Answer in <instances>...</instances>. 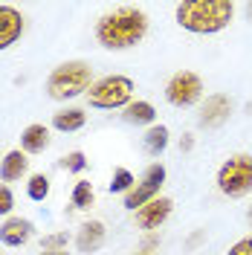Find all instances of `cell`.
Returning a JSON list of instances; mask_svg holds the SVG:
<instances>
[{"instance_id":"cell-1","label":"cell","mask_w":252,"mask_h":255,"mask_svg":"<svg viewBox=\"0 0 252 255\" xmlns=\"http://www.w3.org/2000/svg\"><path fill=\"white\" fill-rule=\"evenodd\" d=\"M148 32V15L133 6H122L111 15L99 17L96 41L105 49H130L136 47Z\"/></svg>"},{"instance_id":"cell-2","label":"cell","mask_w":252,"mask_h":255,"mask_svg":"<svg viewBox=\"0 0 252 255\" xmlns=\"http://www.w3.org/2000/svg\"><path fill=\"white\" fill-rule=\"evenodd\" d=\"M235 3L232 0H186L177 6V23L194 35H212L232 23Z\"/></svg>"},{"instance_id":"cell-3","label":"cell","mask_w":252,"mask_h":255,"mask_svg":"<svg viewBox=\"0 0 252 255\" xmlns=\"http://www.w3.org/2000/svg\"><path fill=\"white\" fill-rule=\"evenodd\" d=\"M93 87V70L84 61H64L61 67H55L47 79V93L55 102H67L76 99L84 90Z\"/></svg>"},{"instance_id":"cell-4","label":"cell","mask_w":252,"mask_h":255,"mask_svg":"<svg viewBox=\"0 0 252 255\" xmlns=\"http://www.w3.org/2000/svg\"><path fill=\"white\" fill-rule=\"evenodd\" d=\"M130 96H133V79H127V76H105L87 90V102L93 108H102V111H116V108H127L130 105Z\"/></svg>"},{"instance_id":"cell-5","label":"cell","mask_w":252,"mask_h":255,"mask_svg":"<svg viewBox=\"0 0 252 255\" xmlns=\"http://www.w3.org/2000/svg\"><path fill=\"white\" fill-rule=\"evenodd\" d=\"M218 189L226 197H244L252 191V157L235 154L218 168Z\"/></svg>"},{"instance_id":"cell-6","label":"cell","mask_w":252,"mask_h":255,"mask_svg":"<svg viewBox=\"0 0 252 255\" xmlns=\"http://www.w3.org/2000/svg\"><path fill=\"white\" fill-rule=\"evenodd\" d=\"M162 183H165V168H162L159 162H151V165L145 168L142 180L125 194V209H130V212H139L145 203H151V200L159 194Z\"/></svg>"},{"instance_id":"cell-7","label":"cell","mask_w":252,"mask_h":255,"mask_svg":"<svg viewBox=\"0 0 252 255\" xmlns=\"http://www.w3.org/2000/svg\"><path fill=\"white\" fill-rule=\"evenodd\" d=\"M200 96H203V81H200L197 73H191V70L174 73L171 81L165 84V99L171 102L174 108H191Z\"/></svg>"},{"instance_id":"cell-8","label":"cell","mask_w":252,"mask_h":255,"mask_svg":"<svg viewBox=\"0 0 252 255\" xmlns=\"http://www.w3.org/2000/svg\"><path fill=\"white\" fill-rule=\"evenodd\" d=\"M229 113H232V99L226 93H215L203 102L197 122H200V128H221L229 119Z\"/></svg>"},{"instance_id":"cell-9","label":"cell","mask_w":252,"mask_h":255,"mask_svg":"<svg viewBox=\"0 0 252 255\" xmlns=\"http://www.w3.org/2000/svg\"><path fill=\"white\" fill-rule=\"evenodd\" d=\"M171 209H174V203L168 197H154L151 203H145V206L136 212V226H139V229H159L162 223L168 221Z\"/></svg>"},{"instance_id":"cell-10","label":"cell","mask_w":252,"mask_h":255,"mask_svg":"<svg viewBox=\"0 0 252 255\" xmlns=\"http://www.w3.org/2000/svg\"><path fill=\"white\" fill-rule=\"evenodd\" d=\"M23 35V15L15 6H0V49H9Z\"/></svg>"},{"instance_id":"cell-11","label":"cell","mask_w":252,"mask_h":255,"mask_svg":"<svg viewBox=\"0 0 252 255\" xmlns=\"http://www.w3.org/2000/svg\"><path fill=\"white\" fill-rule=\"evenodd\" d=\"M32 238V223L26 218H9L0 226V241L6 247H23Z\"/></svg>"},{"instance_id":"cell-12","label":"cell","mask_w":252,"mask_h":255,"mask_svg":"<svg viewBox=\"0 0 252 255\" xmlns=\"http://www.w3.org/2000/svg\"><path fill=\"white\" fill-rule=\"evenodd\" d=\"M102 244H105V223H102V221H87L79 229V238H76L79 253L90 255V253H96Z\"/></svg>"},{"instance_id":"cell-13","label":"cell","mask_w":252,"mask_h":255,"mask_svg":"<svg viewBox=\"0 0 252 255\" xmlns=\"http://www.w3.org/2000/svg\"><path fill=\"white\" fill-rule=\"evenodd\" d=\"M26 168H29V159L23 151H9L6 157L0 159V180L3 183H15L20 177L26 174Z\"/></svg>"},{"instance_id":"cell-14","label":"cell","mask_w":252,"mask_h":255,"mask_svg":"<svg viewBox=\"0 0 252 255\" xmlns=\"http://www.w3.org/2000/svg\"><path fill=\"white\" fill-rule=\"evenodd\" d=\"M20 145L26 154H41L49 145V130L47 125H29L23 133H20Z\"/></svg>"},{"instance_id":"cell-15","label":"cell","mask_w":252,"mask_h":255,"mask_svg":"<svg viewBox=\"0 0 252 255\" xmlns=\"http://www.w3.org/2000/svg\"><path fill=\"white\" fill-rule=\"evenodd\" d=\"M84 122H87V113L79 111V108H67V111H58L55 116H52V125L58 128V130H64V133H70V130H81Z\"/></svg>"},{"instance_id":"cell-16","label":"cell","mask_w":252,"mask_h":255,"mask_svg":"<svg viewBox=\"0 0 252 255\" xmlns=\"http://www.w3.org/2000/svg\"><path fill=\"white\" fill-rule=\"evenodd\" d=\"M154 119H157V111L151 102H130L125 108V122L130 125H154Z\"/></svg>"},{"instance_id":"cell-17","label":"cell","mask_w":252,"mask_h":255,"mask_svg":"<svg viewBox=\"0 0 252 255\" xmlns=\"http://www.w3.org/2000/svg\"><path fill=\"white\" fill-rule=\"evenodd\" d=\"M168 148V128L165 125H151L145 133V151L151 157H159L162 151Z\"/></svg>"},{"instance_id":"cell-18","label":"cell","mask_w":252,"mask_h":255,"mask_svg":"<svg viewBox=\"0 0 252 255\" xmlns=\"http://www.w3.org/2000/svg\"><path fill=\"white\" fill-rule=\"evenodd\" d=\"M93 186L90 183H76V189H73V203H76V209H87V206H93Z\"/></svg>"},{"instance_id":"cell-19","label":"cell","mask_w":252,"mask_h":255,"mask_svg":"<svg viewBox=\"0 0 252 255\" xmlns=\"http://www.w3.org/2000/svg\"><path fill=\"white\" fill-rule=\"evenodd\" d=\"M26 191H29L32 200H44L49 194V180L44 174H32L29 177V186H26Z\"/></svg>"},{"instance_id":"cell-20","label":"cell","mask_w":252,"mask_h":255,"mask_svg":"<svg viewBox=\"0 0 252 255\" xmlns=\"http://www.w3.org/2000/svg\"><path fill=\"white\" fill-rule=\"evenodd\" d=\"M136 186V180H133V174L127 171V168H116V174H113V183H111V191H130Z\"/></svg>"},{"instance_id":"cell-21","label":"cell","mask_w":252,"mask_h":255,"mask_svg":"<svg viewBox=\"0 0 252 255\" xmlns=\"http://www.w3.org/2000/svg\"><path fill=\"white\" fill-rule=\"evenodd\" d=\"M12 206H15V194L9 191V186H3V183H0V215H9Z\"/></svg>"},{"instance_id":"cell-22","label":"cell","mask_w":252,"mask_h":255,"mask_svg":"<svg viewBox=\"0 0 252 255\" xmlns=\"http://www.w3.org/2000/svg\"><path fill=\"white\" fill-rule=\"evenodd\" d=\"M64 168H67V171H81V168H84V154H81V151L67 154V157H64Z\"/></svg>"},{"instance_id":"cell-23","label":"cell","mask_w":252,"mask_h":255,"mask_svg":"<svg viewBox=\"0 0 252 255\" xmlns=\"http://www.w3.org/2000/svg\"><path fill=\"white\" fill-rule=\"evenodd\" d=\"M61 247H67V235H49V238H44V250L47 253H61Z\"/></svg>"},{"instance_id":"cell-24","label":"cell","mask_w":252,"mask_h":255,"mask_svg":"<svg viewBox=\"0 0 252 255\" xmlns=\"http://www.w3.org/2000/svg\"><path fill=\"white\" fill-rule=\"evenodd\" d=\"M229 255H252V235L250 238H241L238 244L229 247Z\"/></svg>"},{"instance_id":"cell-25","label":"cell","mask_w":252,"mask_h":255,"mask_svg":"<svg viewBox=\"0 0 252 255\" xmlns=\"http://www.w3.org/2000/svg\"><path fill=\"white\" fill-rule=\"evenodd\" d=\"M41 255H67V253H64V250H61V253H47V250H44Z\"/></svg>"},{"instance_id":"cell-26","label":"cell","mask_w":252,"mask_h":255,"mask_svg":"<svg viewBox=\"0 0 252 255\" xmlns=\"http://www.w3.org/2000/svg\"><path fill=\"white\" fill-rule=\"evenodd\" d=\"M247 218H250V223H252V209H250V212H247Z\"/></svg>"},{"instance_id":"cell-27","label":"cell","mask_w":252,"mask_h":255,"mask_svg":"<svg viewBox=\"0 0 252 255\" xmlns=\"http://www.w3.org/2000/svg\"><path fill=\"white\" fill-rule=\"evenodd\" d=\"M136 255H154V253H136Z\"/></svg>"}]
</instances>
